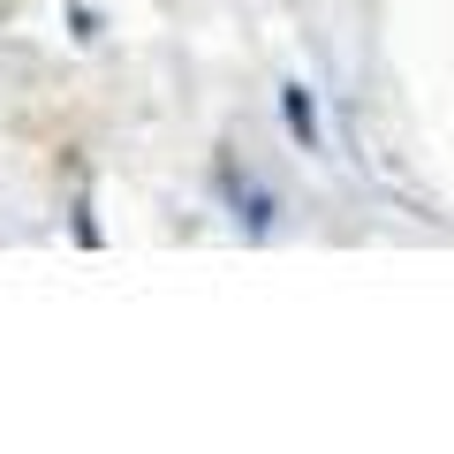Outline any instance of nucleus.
<instances>
[{"label": "nucleus", "instance_id": "nucleus-2", "mask_svg": "<svg viewBox=\"0 0 454 454\" xmlns=\"http://www.w3.org/2000/svg\"><path fill=\"white\" fill-rule=\"evenodd\" d=\"M280 121L303 152H318V91L310 83H280Z\"/></svg>", "mask_w": 454, "mask_h": 454}, {"label": "nucleus", "instance_id": "nucleus-1", "mask_svg": "<svg viewBox=\"0 0 454 454\" xmlns=\"http://www.w3.org/2000/svg\"><path fill=\"white\" fill-rule=\"evenodd\" d=\"M220 190H227V212H235V220H243V235L250 243H265V235H273V190H265V182H250V175H235V167H220Z\"/></svg>", "mask_w": 454, "mask_h": 454}, {"label": "nucleus", "instance_id": "nucleus-3", "mask_svg": "<svg viewBox=\"0 0 454 454\" xmlns=\"http://www.w3.org/2000/svg\"><path fill=\"white\" fill-rule=\"evenodd\" d=\"M68 31H76L83 46H91V38H98V8H68Z\"/></svg>", "mask_w": 454, "mask_h": 454}]
</instances>
